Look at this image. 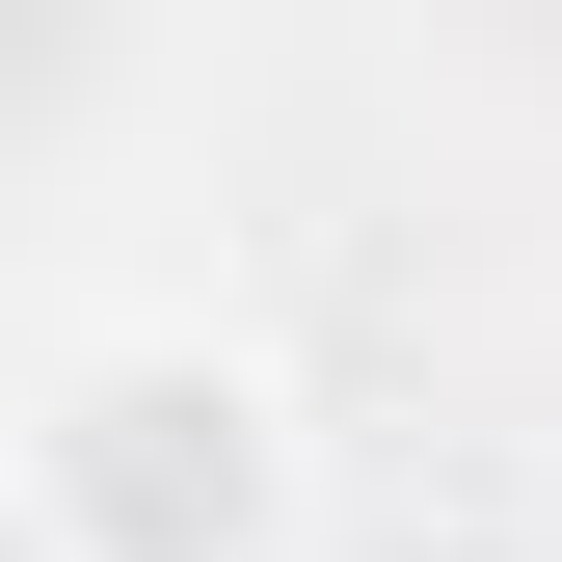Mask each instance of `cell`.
<instances>
[{"mask_svg": "<svg viewBox=\"0 0 562 562\" xmlns=\"http://www.w3.org/2000/svg\"><path fill=\"white\" fill-rule=\"evenodd\" d=\"M0 482H27V562H295L322 429L241 322H54Z\"/></svg>", "mask_w": 562, "mask_h": 562, "instance_id": "obj_1", "label": "cell"}, {"mask_svg": "<svg viewBox=\"0 0 562 562\" xmlns=\"http://www.w3.org/2000/svg\"><path fill=\"white\" fill-rule=\"evenodd\" d=\"M456 562H509V536H456Z\"/></svg>", "mask_w": 562, "mask_h": 562, "instance_id": "obj_2", "label": "cell"}]
</instances>
